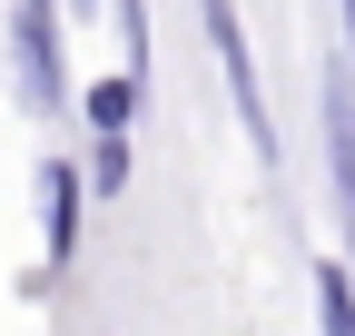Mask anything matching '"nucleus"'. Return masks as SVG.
<instances>
[{
    "mask_svg": "<svg viewBox=\"0 0 355 336\" xmlns=\"http://www.w3.org/2000/svg\"><path fill=\"white\" fill-rule=\"evenodd\" d=\"M316 317H326V336H355V277H345L336 258L316 267Z\"/></svg>",
    "mask_w": 355,
    "mask_h": 336,
    "instance_id": "nucleus-5",
    "label": "nucleus"
},
{
    "mask_svg": "<svg viewBox=\"0 0 355 336\" xmlns=\"http://www.w3.org/2000/svg\"><path fill=\"white\" fill-rule=\"evenodd\" d=\"M10 60H20V99L30 109H60L69 79H60V20L50 10H10Z\"/></svg>",
    "mask_w": 355,
    "mask_h": 336,
    "instance_id": "nucleus-1",
    "label": "nucleus"
},
{
    "mask_svg": "<svg viewBox=\"0 0 355 336\" xmlns=\"http://www.w3.org/2000/svg\"><path fill=\"white\" fill-rule=\"evenodd\" d=\"M89 178H99V198L128 188V139H99V158H89Z\"/></svg>",
    "mask_w": 355,
    "mask_h": 336,
    "instance_id": "nucleus-7",
    "label": "nucleus"
},
{
    "mask_svg": "<svg viewBox=\"0 0 355 336\" xmlns=\"http://www.w3.org/2000/svg\"><path fill=\"white\" fill-rule=\"evenodd\" d=\"M316 109H326V188H336L345 237H355V69H326Z\"/></svg>",
    "mask_w": 355,
    "mask_h": 336,
    "instance_id": "nucleus-2",
    "label": "nucleus"
},
{
    "mask_svg": "<svg viewBox=\"0 0 355 336\" xmlns=\"http://www.w3.org/2000/svg\"><path fill=\"white\" fill-rule=\"evenodd\" d=\"M207 40H217V60H227L237 119L257 129V158H277V119H266V99H257V69H247V30H237V10H207Z\"/></svg>",
    "mask_w": 355,
    "mask_h": 336,
    "instance_id": "nucleus-3",
    "label": "nucleus"
},
{
    "mask_svg": "<svg viewBox=\"0 0 355 336\" xmlns=\"http://www.w3.org/2000/svg\"><path fill=\"white\" fill-rule=\"evenodd\" d=\"M128 109H139V79H109V90H89V119H99V139H128Z\"/></svg>",
    "mask_w": 355,
    "mask_h": 336,
    "instance_id": "nucleus-6",
    "label": "nucleus"
},
{
    "mask_svg": "<svg viewBox=\"0 0 355 336\" xmlns=\"http://www.w3.org/2000/svg\"><path fill=\"white\" fill-rule=\"evenodd\" d=\"M40 208H50V258H79V168L69 158L40 168Z\"/></svg>",
    "mask_w": 355,
    "mask_h": 336,
    "instance_id": "nucleus-4",
    "label": "nucleus"
}]
</instances>
